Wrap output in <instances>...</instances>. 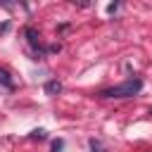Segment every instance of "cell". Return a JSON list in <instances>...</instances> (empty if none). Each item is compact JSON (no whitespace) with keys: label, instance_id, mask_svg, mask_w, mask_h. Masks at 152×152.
Wrapping results in <instances>:
<instances>
[{"label":"cell","instance_id":"obj_6","mask_svg":"<svg viewBox=\"0 0 152 152\" xmlns=\"http://www.w3.org/2000/svg\"><path fill=\"white\" fill-rule=\"evenodd\" d=\"M31 138H38V140H45V131H43V128H36V131H31Z\"/></svg>","mask_w":152,"mask_h":152},{"label":"cell","instance_id":"obj_3","mask_svg":"<svg viewBox=\"0 0 152 152\" xmlns=\"http://www.w3.org/2000/svg\"><path fill=\"white\" fill-rule=\"evenodd\" d=\"M43 90H45V95H57V93H62V83L59 81H48L43 86Z\"/></svg>","mask_w":152,"mask_h":152},{"label":"cell","instance_id":"obj_4","mask_svg":"<svg viewBox=\"0 0 152 152\" xmlns=\"http://www.w3.org/2000/svg\"><path fill=\"white\" fill-rule=\"evenodd\" d=\"M0 83H2L7 90H14V81L10 78V74H7L5 69H0Z\"/></svg>","mask_w":152,"mask_h":152},{"label":"cell","instance_id":"obj_9","mask_svg":"<svg viewBox=\"0 0 152 152\" xmlns=\"http://www.w3.org/2000/svg\"><path fill=\"white\" fill-rule=\"evenodd\" d=\"M2 31H7V24H0V33H2Z\"/></svg>","mask_w":152,"mask_h":152},{"label":"cell","instance_id":"obj_8","mask_svg":"<svg viewBox=\"0 0 152 152\" xmlns=\"http://www.w3.org/2000/svg\"><path fill=\"white\" fill-rule=\"evenodd\" d=\"M116 10H119V2H112V5H109V7H107V12H109V14H114V12H116Z\"/></svg>","mask_w":152,"mask_h":152},{"label":"cell","instance_id":"obj_5","mask_svg":"<svg viewBox=\"0 0 152 152\" xmlns=\"http://www.w3.org/2000/svg\"><path fill=\"white\" fill-rule=\"evenodd\" d=\"M90 150H93V152H104V145H102L100 140L93 138V140H90Z\"/></svg>","mask_w":152,"mask_h":152},{"label":"cell","instance_id":"obj_2","mask_svg":"<svg viewBox=\"0 0 152 152\" xmlns=\"http://www.w3.org/2000/svg\"><path fill=\"white\" fill-rule=\"evenodd\" d=\"M26 38H28V45H31L33 50L43 52V50H40V40H38V31H36V28H31V26H28V28H26Z\"/></svg>","mask_w":152,"mask_h":152},{"label":"cell","instance_id":"obj_7","mask_svg":"<svg viewBox=\"0 0 152 152\" xmlns=\"http://www.w3.org/2000/svg\"><path fill=\"white\" fill-rule=\"evenodd\" d=\"M62 145H64L62 140H55V142H52V152H59V150H62Z\"/></svg>","mask_w":152,"mask_h":152},{"label":"cell","instance_id":"obj_1","mask_svg":"<svg viewBox=\"0 0 152 152\" xmlns=\"http://www.w3.org/2000/svg\"><path fill=\"white\" fill-rule=\"evenodd\" d=\"M142 90V81L140 78H128L119 86H112V88H104L100 95L102 97H114V100H121V97H133Z\"/></svg>","mask_w":152,"mask_h":152}]
</instances>
